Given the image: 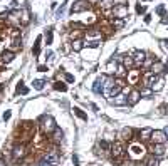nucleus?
Instances as JSON below:
<instances>
[{
	"mask_svg": "<svg viewBox=\"0 0 168 166\" xmlns=\"http://www.w3.org/2000/svg\"><path fill=\"white\" fill-rule=\"evenodd\" d=\"M37 70H39V72H47V66H39Z\"/></svg>",
	"mask_w": 168,
	"mask_h": 166,
	"instance_id": "nucleus-48",
	"label": "nucleus"
},
{
	"mask_svg": "<svg viewBox=\"0 0 168 166\" xmlns=\"http://www.w3.org/2000/svg\"><path fill=\"white\" fill-rule=\"evenodd\" d=\"M131 57H133L135 67H143V62H145V59H146V52H143V51H133Z\"/></svg>",
	"mask_w": 168,
	"mask_h": 166,
	"instance_id": "nucleus-10",
	"label": "nucleus"
},
{
	"mask_svg": "<svg viewBox=\"0 0 168 166\" xmlns=\"http://www.w3.org/2000/svg\"><path fill=\"white\" fill-rule=\"evenodd\" d=\"M156 13H158V15H163V13H165V7L160 5L158 9H156Z\"/></svg>",
	"mask_w": 168,
	"mask_h": 166,
	"instance_id": "nucleus-46",
	"label": "nucleus"
},
{
	"mask_svg": "<svg viewBox=\"0 0 168 166\" xmlns=\"http://www.w3.org/2000/svg\"><path fill=\"white\" fill-rule=\"evenodd\" d=\"M10 118H12V112H10V111H5V112H3V119H5V121H9Z\"/></svg>",
	"mask_w": 168,
	"mask_h": 166,
	"instance_id": "nucleus-45",
	"label": "nucleus"
},
{
	"mask_svg": "<svg viewBox=\"0 0 168 166\" xmlns=\"http://www.w3.org/2000/svg\"><path fill=\"white\" fill-rule=\"evenodd\" d=\"M29 153L27 151V146H25V143H17L15 146L12 148V156H14V160H22L24 156Z\"/></svg>",
	"mask_w": 168,
	"mask_h": 166,
	"instance_id": "nucleus-6",
	"label": "nucleus"
},
{
	"mask_svg": "<svg viewBox=\"0 0 168 166\" xmlns=\"http://www.w3.org/2000/svg\"><path fill=\"white\" fill-rule=\"evenodd\" d=\"M165 133H166V138H168V128H166V129H165Z\"/></svg>",
	"mask_w": 168,
	"mask_h": 166,
	"instance_id": "nucleus-53",
	"label": "nucleus"
},
{
	"mask_svg": "<svg viewBox=\"0 0 168 166\" xmlns=\"http://www.w3.org/2000/svg\"><path fill=\"white\" fill-rule=\"evenodd\" d=\"M136 12L138 13H145L146 12V7L145 5H136Z\"/></svg>",
	"mask_w": 168,
	"mask_h": 166,
	"instance_id": "nucleus-42",
	"label": "nucleus"
},
{
	"mask_svg": "<svg viewBox=\"0 0 168 166\" xmlns=\"http://www.w3.org/2000/svg\"><path fill=\"white\" fill-rule=\"evenodd\" d=\"M29 20H30V19H29V10L24 9L22 10V19H20V24H22V25H27Z\"/></svg>",
	"mask_w": 168,
	"mask_h": 166,
	"instance_id": "nucleus-34",
	"label": "nucleus"
},
{
	"mask_svg": "<svg viewBox=\"0 0 168 166\" xmlns=\"http://www.w3.org/2000/svg\"><path fill=\"white\" fill-rule=\"evenodd\" d=\"M98 146H101V149L104 151V153H108V151H111V143H108V141H104V139H101L98 143Z\"/></svg>",
	"mask_w": 168,
	"mask_h": 166,
	"instance_id": "nucleus-32",
	"label": "nucleus"
},
{
	"mask_svg": "<svg viewBox=\"0 0 168 166\" xmlns=\"http://www.w3.org/2000/svg\"><path fill=\"white\" fill-rule=\"evenodd\" d=\"M158 61L156 59V55H151V54H146V59H145V62H143V67H145L146 70H150V67H151L155 62Z\"/></svg>",
	"mask_w": 168,
	"mask_h": 166,
	"instance_id": "nucleus-21",
	"label": "nucleus"
},
{
	"mask_svg": "<svg viewBox=\"0 0 168 166\" xmlns=\"http://www.w3.org/2000/svg\"><path fill=\"white\" fill-rule=\"evenodd\" d=\"M151 89H153V91H162V89H163V81H162V79H158L155 84H153Z\"/></svg>",
	"mask_w": 168,
	"mask_h": 166,
	"instance_id": "nucleus-37",
	"label": "nucleus"
},
{
	"mask_svg": "<svg viewBox=\"0 0 168 166\" xmlns=\"http://www.w3.org/2000/svg\"><path fill=\"white\" fill-rule=\"evenodd\" d=\"M9 34H10V37H12V39H19V35H20V32L17 29H10Z\"/></svg>",
	"mask_w": 168,
	"mask_h": 166,
	"instance_id": "nucleus-40",
	"label": "nucleus"
},
{
	"mask_svg": "<svg viewBox=\"0 0 168 166\" xmlns=\"http://www.w3.org/2000/svg\"><path fill=\"white\" fill-rule=\"evenodd\" d=\"M41 42H42V37L39 35V37L35 39L34 47H32V54H34V55H39V54H41Z\"/></svg>",
	"mask_w": 168,
	"mask_h": 166,
	"instance_id": "nucleus-27",
	"label": "nucleus"
},
{
	"mask_svg": "<svg viewBox=\"0 0 168 166\" xmlns=\"http://www.w3.org/2000/svg\"><path fill=\"white\" fill-rule=\"evenodd\" d=\"M150 70H151V72H155L156 76H160V74H163V72H165V66H163L160 61H156L155 64L150 67Z\"/></svg>",
	"mask_w": 168,
	"mask_h": 166,
	"instance_id": "nucleus-22",
	"label": "nucleus"
},
{
	"mask_svg": "<svg viewBox=\"0 0 168 166\" xmlns=\"http://www.w3.org/2000/svg\"><path fill=\"white\" fill-rule=\"evenodd\" d=\"M39 123H41V128H42V131H44L45 134H52V131L57 128L54 118L49 116V114H44L41 119H39Z\"/></svg>",
	"mask_w": 168,
	"mask_h": 166,
	"instance_id": "nucleus-2",
	"label": "nucleus"
},
{
	"mask_svg": "<svg viewBox=\"0 0 168 166\" xmlns=\"http://www.w3.org/2000/svg\"><path fill=\"white\" fill-rule=\"evenodd\" d=\"M42 160L51 161V163H57V160H59V151L57 149H47L44 153V156H42Z\"/></svg>",
	"mask_w": 168,
	"mask_h": 166,
	"instance_id": "nucleus-14",
	"label": "nucleus"
},
{
	"mask_svg": "<svg viewBox=\"0 0 168 166\" xmlns=\"http://www.w3.org/2000/svg\"><path fill=\"white\" fill-rule=\"evenodd\" d=\"M123 66L126 67L128 70L131 69V67H135V62H133V57L131 55H123Z\"/></svg>",
	"mask_w": 168,
	"mask_h": 166,
	"instance_id": "nucleus-26",
	"label": "nucleus"
},
{
	"mask_svg": "<svg viewBox=\"0 0 168 166\" xmlns=\"http://www.w3.org/2000/svg\"><path fill=\"white\" fill-rule=\"evenodd\" d=\"M151 154L156 158H163L168 154V148L165 146V143H160V144H153L151 148Z\"/></svg>",
	"mask_w": 168,
	"mask_h": 166,
	"instance_id": "nucleus-9",
	"label": "nucleus"
},
{
	"mask_svg": "<svg viewBox=\"0 0 168 166\" xmlns=\"http://www.w3.org/2000/svg\"><path fill=\"white\" fill-rule=\"evenodd\" d=\"M140 97H141V92L138 89H131L130 91V94H128V104H136L138 101H140Z\"/></svg>",
	"mask_w": 168,
	"mask_h": 166,
	"instance_id": "nucleus-17",
	"label": "nucleus"
},
{
	"mask_svg": "<svg viewBox=\"0 0 168 166\" xmlns=\"http://www.w3.org/2000/svg\"><path fill=\"white\" fill-rule=\"evenodd\" d=\"M3 89H5V84H0V92H2Z\"/></svg>",
	"mask_w": 168,
	"mask_h": 166,
	"instance_id": "nucleus-52",
	"label": "nucleus"
},
{
	"mask_svg": "<svg viewBox=\"0 0 168 166\" xmlns=\"http://www.w3.org/2000/svg\"><path fill=\"white\" fill-rule=\"evenodd\" d=\"M126 77H128V82L130 84H141V72L136 69H130Z\"/></svg>",
	"mask_w": 168,
	"mask_h": 166,
	"instance_id": "nucleus-11",
	"label": "nucleus"
},
{
	"mask_svg": "<svg viewBox=\"0 0 168 166\" xmlns=\"http://www.w3.org/2000/svg\"><path fill=\"white\" fill-rule=\"evenodd\" d=\"M101 39H103V32L99 29H89L88 32H86L84 44L86 42H101Z\"/></svg>",
	"mask_w": 168,
	"mask_h": 166,
	"instance_id": "nucleus-8",
	"label": "nucleus"
},
{
	"mask_svg": "<svg viewBox=\"0 0 168 166\" xmlns=\"http://www.w3.org/2000/svg\"><path fill=\"white\" fill-rule=\"evenodd\" d=\"M158 79H160V77L156 76L155 72H151V70H145L143 76H141V82H143V86H145V87H153V84H155Z\"/></svg>",
	"mask_w": 168,
	"mask_h": 166,
	"instance_id": "nucleus-4",
	"label": "nucleus"
},
{
	"mask_svg": "<svg viewBox=\"0 0 168 166\" xmlns=\"http://www.w3.org/2000/svg\"><path fill=\"white\" fill-rule=\"evenodd\" d=\"M111 156H113V160H116L118 161V166L121 164V158L124 156V153H126V146H124V141L123 139H118V141H114V143H111Z\"/></svg>",
	"mask_w": 168,
	"mask_h": 166,
	"instance_id": "nucleus-1",
	"label": "nucleus"
},
{
	"mask_svg": "<svg viewBox=\"0 0 168 166\" xmlns=\"http://www.w3.org/2000/svg\"><path fill=\"white\" fill-rule=\"evenodd\" d=\"M133 134H135V131L131 128H123V129H121V133H119V138L123 141H131V139H133Z\"/></svg>",
	"mask_w": 168,
	"mask_h": 166,
	"instance_id": "nucleus-19",
	"label": "nucleus"
},
{
	"mask_svg": "<svg viewBox=\"0 0 168 166\" xmlns=\"http://www.w3.org/2000/svg\"><path fill=\"white\" fill-rule=\"evenodd\" d=\"M88 2L89 3H98V5H99V2H101V0H88Z\"/></svg>",
	"mask_w": 168,
	"mask_h": 166,
	"instance_id": "nucleus-51",
	"label": "nucleus"
},
{
	"mask_svg": "<svg viewBox=\"0 0 168 166\" xmlns=\"http://www.w3.org/2000/svg\"><path fill=\"white\" fill-rule=\"evenodd\" d=\"M151 87H143V89L140 91V92H141V96H148V94H151Z\"/></svg>",
	"mask_w": 168,
	"mask_h": 166,
	"instance_id": "nucleus-41",
	"label": "nucleus"
},
{
	"mask_svg": "<svg viewBox=\"0 0 168 166\" xmlns=\"http://www.w3.org/2000/svg\"><path fill=\"white\" fill-rule=\"evenodd\" d=\"M72 161H74V164H76V166H79V158H77V154H74V156H72Z\"/></svg>",
	"mask_w": 168,
	"mask_h": 166,
	"instance_id": "nucleus-49",
	"label": "nucleus"
},
{
	"mask_svg": "<svg viewBox=\"0 0 168 166\" xmlns=\"http://www.w3.org/2000/svg\"><path fill=\"white\" fill-rule=\"evenodd\" d=\"M111 25H113V29L119 30V29H123V27H124V20L123 19H113L111 20Z\"/></svg>",
	"mask_w": 168,
	"mask_h": 166,
	"instance_id": "nucleus-28",
	"label": "nucleus"
},
{
	"mask_svg": "<svg viewBox=\"0 0 168 166\" xmlns=\"http://www.w3.org/2000/svg\"><path fill=\"white\" fill-rule=\"evenodd\" d=\"M160 164V158H156V156H148L145 160V163H143V166H158Z\"/></svg>",
	"mask_w": 168,
	"mask_h": 166,
	"instance_id": "nucleus-23",
	"label": "nucleus"
},
{
	"mask_svg": "<svg viewBox=\"0 0 168 166\" xmlns=\"http://www.w3.org/2000/svg\"><path fill=\"white\" fill-rule=\"evenodd\" d=\"M57 163H51V161H45V160H41L39 161V164L37 166H56Z\"/></svg>",
	"mask_w": 168,
	"mask_h": 166,
	"instance_id": "nucleus-39",
	"label": "nucleus"
},
{
	"mask_svg": "<svg viewBox=\"0 0 168 166\" xmlns=\"http://www.w3.org/2000/svg\"><path fill=\"white\" fill-rule=\"evenodd\" d=\"M0 51H2V42H0Z\"/></svg>",
	"mask_w": 168,
	"mask_h": 166,
	"instance_id": "nucleus-54",
	"label": "nucleus"
},
{
	"mask_svg": "<svg viewBox=\"0 0 168 166\" xmlns=\"http://www.w3.org/2000/svg\"><path fill=\"white\" fill-rule=\"evenodd\" d=\"M51 139H52V143H61L64 139V131L61 128H56L51 134Z\"/></svg>",
	"mask_w": 168,
	"mask_h": 166,
	"instance_id": "nucleus-20",
	"label": "nucleus"
},
{
	"mask_svg": "<svg viewBox=\"0 0 168 166\" xmlns=\"http://www.w3.org/2000/svg\"><path fill=\"white\" fill-rule=\"evenodd\" d=\"M45 44L47 45L52 44V29H49L47 32H45Z\"/></svg>",
	"mask_w": 168,
	"mask_h": 166,
	"instance_id": "nucleus-38",
	"label": "nucleus"
},
{
	"mask_svg": "<svg viewBox=\"0 0 168 166\" xmlns=\"http://www.w3.org/2000/svg\"><path fill=\"white\" fill-rule=\"evenodd\" d=\"M20 49H22V40H20V39H14L12 44H10V47H9V51L17 52V51H20Z\"/></svg>",
	"mask_w": 168,
	"mask_h": 166,
	"instance_id": "nucleus-25",
	"label": "nucleus"
},
{
	"mask_svg": "<svg viewBox=\"0 0 168 166\" xmlns=\"http://www.w3.org/2000/svg\"><path fill=\"white\" fill-rule=\"evenodd\" d=\"M17 94H29V87L27 86H24V82L22 81H19V84H17Z\"/></svg>",
	"mask_w": 168,
	"mask_h": 166,
	"instance_id": "nucleus-30",
	"label": "nucleus"
},
{
	"mask_svg": "<svg viewBox=\"0 0 168 166\" xmlns=\"http://www.w3.org/2000/svg\"><path fill=\"white\" fill-rule=\"evenodd\" d=\"M135 166H141V164H135Z\"/></svg>",
	"mask_w": 168,
	"mask_h": 166,
	"instance_id": "nucleus-55",
	"label": "nucleus"
},
{
	"mask_svg": "<svg viewBox=\"0 0 168 166\" xmlns=\"http://www.w3.org/2000/svg\"><path fill=\"white\" fill-rule=\"evenodd\" d=\"M151 133H153V131H151L150 128H143V129H140V131H135V134H138L141 141H148V139H151Z\"/></svg>",
	"mask_w": 168,
	"mask_h": 166,
	"instance_id": "nucleus-18",
	"label": "nucleus"
},
{
	"mask_svg": "<svg viewBox=\"0 0 168 166\" xmlns=\"http://www.w3.org/2000/svg\"><path fill=\"white\" fill-rule=\"evenodd\" d=\"M54 89L61 91V92H66V91H67V84L61 82V81H56V82H54Z\"/></svg>",
	"mask_w": 168,
	"mask_h": 166,
	"instance_id": "nucleus-31",
	"label": "nucleus"
},
{
	"mask_svg": "<svg viewBox=\"0 0 168 166\" xmlns=\"http://www.w3.org/2000/svg\"><path fill=\"white\" fill-rule=\"evenodd\" d=\"M166 133L165 131H153L151 133V141L153 144H160V143H166Z\"/></svg>",
	"mask_w": 168,
	"mask_h": 166,
	"instance_id": "nucleus-12",
	"label": "nucleus"
},
{
	"mask_svg": "<svg viewBox=\"0 0 168 166\" xmlns=\"http://www.w3.org/2000/svg\"><path fill=\"white\" fill-rule=\"evenodd\" d=\"M111 13L114 15V19H126L128 17V5L126 3H119V5H114L111 9Z\"/></svg>",
	"mask_w": 168,
	"mask_h": 166,
	"instance_id": "nucleus-5",
	"label": "nucleus"
},
{
	"mask_svg": "<svg viewBox=\"0 0 168 166\" xmlns=\"http://www.w3.org/2000/svg\"><path fill=\"white\" fill-rule=\"evenodd\" d=\"M72 111H74V114H76L79 119H83V121H88V114H86V112H84L81 108H74Z\"/></svg>",
	"mask_w": 168,
	"mask_h": 166,
	"instance_id": "nucleus-29",
	"label": "nucleus"
},
{
	"mask_svg": "<svg viewBox=\"0 0 168 166\" xmlns=\"http://www.w3.org/2000/svg\"><path fill=\"white\" fill-rule=\"evenodd\" d=\"M160 44H162V47H163V49H165V51L168 52V39H163V40L160 42Z\"/></svg>",
	"mask_w": 168,
	"mask_h": 166,
	"instance_id": "nucleus-43",
	"label": "nucleus"
},
{
	"mask_svg": "<svg viewBox=\"0 0 168 166\" xmlns=\"http://www.w3.org/2000/svg\"><path fill=\"white\" fill-rule=\"evenodd\" d=\"M45 59H47V61H52V59H54V52L49 51V52H47V55H45Z\"/></svg>",
	"mask_w": 168,
	"mask_h": 166,
	"instance_id": "nucleus-47",
	"label": "nucleus"
},
{
	"mask_svg": "<svg viewBox=\"0 0 168 166\" xmlns=\"http://www.w3.org/2000/svg\"><path fill=\"white\" fill-rule=\"evenodd\" d=\"M32 84H34V89H37V91H42V89H44V81H41V79H37V81H34V82H32Z\"/></svg>",
	"mask_w": 168,
	"mask_h": 166,
	"instance_id": "nucleus-35",
	"label": "nucleus"
},
{
	"mask_svg": "<svg viewBox=\"0 0 168 166\" xmlns=\"http://www.w3.org/2000/svg\"><path fill=\"white\" fill-rule=\"evenodd\" d=\"M83 45H84V40H81V39H76V40H72V49L74 51H81L83 49Z\"/></svg>",
	"mask_w": 168,
	"mask_h": 166,
	"instance_id": "nucleus-33",
	"label": "nucleus"
},
{
	"mask_svg": "<svg viewBox=\"0 0 168 166\" xmlns=\"http://www.w3.org/2000/svg\"><path fill=\"white\" fill-rule=\"evenodd\" d=\"M104 79H106V76H101V77H98V79H96L94 86H92V91H94L96 94L104 92Z\"/></svg>",
	"mask_w": 168,
	"mask_h": 166,
	"instance_id": "nucleus-15",
	"label": "nucleus"
},
{
	"mask_svg": "<svg viewBox=\"0 0 168 166\" xmlns=\"http://www.w3.org/2000/svg\"><path fill=\"white\" fill-rule=\"evenodd\" d=\"M64 77H66V82H74V76H72V74H66Z\"/></svg>",
	"mask_w": 168,
	"mask_h": 166,
	"instance_id": "nucleus-44",
	"label": "nucleus"
},
{
	"mask_svg": "<svg viewBox=\"0 0 168 166\" xmlns=\"http://www.w3.org/2000/svg\"><path fill=\"white\" fill-rule=\"evenodd\" d=\"M91 7V3L88 2V0H77V2L72 3V7H71V13H81V12H86V10Z\"/></svg>",
	"mask_w": 168,
	"mask_h": 166,
	"instance_id": "nucleus-7",
	"label": "nucleus"
},
{
	"mask_svg": "<svg viewBox=\"0 0 168 166\" xmlns=\"http://www.w3.org/2000/svg\"><path fill=\"white\" fill-rule=\"evenodd\" d=\"M143 154H145V148L141 146V143H131L130 148H128V156H130V160H140L143 158Z\"/></svg>",
	"mask_w": 168,
	"mask_h": 166,
	"instance_id": "nucleus-3",
	"label": "nucleus"
},
{
	"mask_svg": "<svg viewBox=\"0 0 168 166\" xmlns=\"http://www.w3.org/2000/svg\"><path fill=\"white\" fill-rule=\"evenodd\" d=\"M109 104L113 106H126L128 104V96L123 92H119L118 96H114V99H109Z\"/></svg>",
	"mask_w": 168,
	"mask_h": 166,
	"instance_id": "nucleus-13",
	"label": "nucleus"
},
{
	"mask_svg": "<svg viewBox=\"0 0 168 166\" xmlns=\"http://www.w3.org/2000/svg\"><path fill=\"white\" fill-rule=\"evenodd\" d=\"M66 3H67V2L61 3V7L57 9V12H56V15H57V17H62V15H64V12H66Z\"/></svg>",
	"mask_w": 168,
	"mask_h": 166,
	"instance_id": "nucleus-36",
	"label": "nucleus"
},
{
	"mask_svg": "<svg viewBox=\"0 0 168 166\" xmlns=\"http://www.w3.org/2000/svg\"><path fill=\"white\" fill-rule=\"evenodd\" d=\"M145 22H146V24L151 22V15H145Z\"/></svg>",
	"mask_w": 168,
	"mask_h": 166,
	"instance_id": "nucleus-50",
	"label": "nucleus"
},
{
	"mask_svg": "<svg viewBox=\"0 0 168 166\" xmlns=\"http://www.w3.org/2000/svg\"><path fill=\"white\" fill-rule=\"evenodd\" d=\"M14 57H15V52L3 51L2 54H0V62H2V64H10V62L14 61Z\"/></svg>",
	"mask_w": 168,
	"mask_h": 166,
	"instance_id": "nucleus-16",
	"label": "nucleus"
},
{
	"mask_svg": "<svg viewBox=\"0 0 168 166\" xmlns=\"http://www.w3.org/2000/svg\"><path fill=\"white\" fill-rule=\"evenodd\" d=\"M118 66H119V64H118V62L114 61V59H113V61H109V62H108V66H106V72H108V74H116Z\"/></svg>",
	"mask_w": 168,
	"mask_h": 166,
	"instance_id": "nucleus-24",
	"label": "nucleus"
}]
</instances>
